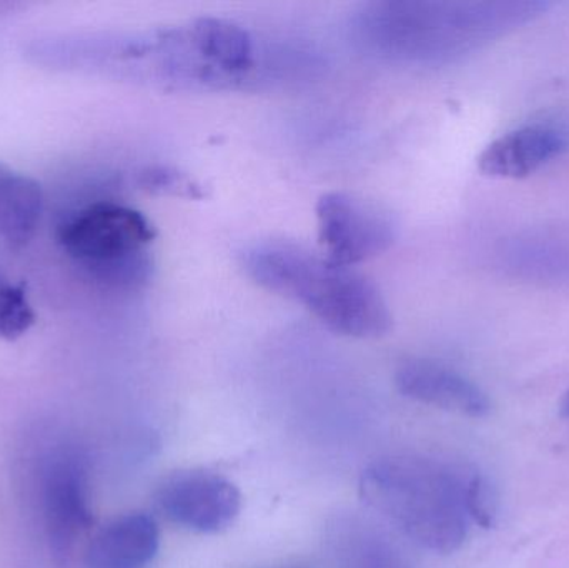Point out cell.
<instances>
[{
	"mask_svg": "<svg viewBox=\"0 0 569 568\" xmlns=\"http://www.w3.org/2000/svg\"><path fill=\"white\" fill-rule=\"evenodd\" d=\"M548 7L540 0L370 3L358 16V37L375 56L440 66L517 30Z\"/></svg>",
	"mask_w": 569,
	"mask_h": 568,
	"instance_id": "1",
	"label": "cell"
},
{
	"mask_svg": "<svg viewBox=\"0 0 569 568\" xmlns=\"http://www.w3.org/2000/svg\"><path fill=\"white\" fill-rule=\"evenodd\" d=\"M240 262L257 286L300 303L331 332L377 339L391 329L393 319L377 283L353 267L287 242L257 243Z\"/></svg>",
	"mask_w": 569,
	"mask_h": 568,
	"instance_id": "2",
	"label": "cell"
},
{
	"mask_svg": "<svg viewBox=\"0 0 569 568\" xmlns=\"http://www.w3.org/2000/svg\"><path fill=\"white\" fill-rule=\"evenodd\" d=\"M470 470L418 456H388L361 474L365 502L430 552L453 554L470 530Z\"/></svg>",
	"mask_w": 569,
	"mask_h": 568,
	"instance_id": "3",
	"label": "cell"
},
{
	"mask_svg": "<svg viewBox=\"0 0 569 568\" xmlns=\"http://www.w3.org/2000/svg\"><path fill=\"white\" fill-rule=\"evenodd\" d=\"M153 239L150 220L116 200L80 207L59 227L60 247L77 266L100 282L127 289L149 280Z\"/></svg>",
	"mask_w": 569,
	"mask_h": 568,
	"instance_id": "4",
	"label": "cell"
},
{
	"mask_svg": "<svg viewBox=\"0 0 569 568\" xmlns=\"http://www.w3.org/2000/svg\"><path fill=\"white\" fill-rule=\"evenodd\" d=\"M318 237L327 259L355 267L390 249L397 223L383 207L350 193L331 192L317 203Z\"/></svg>",
	"mask_w": 569,
	"mask_h": 568,
	"instance_id": "5",
	"label": "cell"
},
{
	"mask_svg": "<svg viewBox=\"0 0 569 568\" xmlns=\"http://www.w3.org/2000/svg\"><path fill=\"white\" fill-rule=\"evenodd\" d=\"M39 496L50 552L66 560L93 520L82 457L72 449L50 454L40 470Z\"/></svg>",
	"mask_w": 569,
	"mask_h": 568,
	"instance_id": "6",
	"label": "cell"
},
{
	"mask_svg": "<svg viewBox=\"0 0 569 568\" xmlns=\"http://www.w3.org/2000/svg\"><path fill=\"white\" fill-rule=\"evenodd\" d=\"M156 504L170 522L193 532L216 534L239 517L242 496L226 477L189 469L162 480L157 487Z\"/></svg>",
	"mask_w": 569,
	"mask_h": 568,
	"instance_id": "7",
	"label": "cell"
},
{
	"mask_svg": "<svg viewBox=\"0 0 569 568\" xmlns=\"http://www.w3.org/2000/svg\"><path fill=\"white\" fill-rule=\"evenodd\" d=\"M401 396L448 412L481 419L491 410L487 393L457 370L427 359H408L395 373Z\"/></svg>",
	"mask_w": 569,
	"mask_h": 568,
	"instance_id": "8",
	"label": "cell"
},
{
	"mask_svg": "<svg viewBox=\"0 0 569 568\" xmlns=\"http://www.w3.org/2000/svg\"><path fill=\"white\" fill-rule=\"evenodd\" d=\"M568 147L563 130L545 123L525 126L491 142L480 156V169L493 177H527Z\"/></svg>",
	"mask_w": 569,
	"mask_h": 568,
	"instance_id": "9",
	"label": "cell"
},
{
	"mask_svg": "<svg viewBox=\"0 0 569 568\" xmlns=\"http://www.w3.org/2000/svg\"><path fill=\"white\" fill-rule=\"evenodd\" d=\"M160 546L156 520L143 512L126 514L103 526L87 549V568H143Z\"/></svg>",
	"mask_w": 569,
	"mask_h": 568,
	"instance_id": "10",
	"label": "cell"
},
{
	"mask_svg": "<svg viewBox=\"0 0 569 568\" xmlns=\"http://www.w3.org/2000/svg\"><path fill=\"white\" fill-rule=\"evenodd\" d=\"M193 52L209 79H239L256 63V46L249 30L223 19H200L187 30Z\"/></svg>",
	"mask_w": 569,
	"mask_h": 568,
	"instance_id": "11",
	"label": "cell"
},
{
	"mask_svg": "<svg viewBox=\"0 0 569 568\" xmlns=\"http://www.w3.org/2000/svg\"><path fill=\"white\" fill-rule=\"evenodd\" d=\"M42 210L39 183L0 163V240L12 249L26 247L36 236Z\"/></svg>",
	"mask_w": 569,
	"mask_h": 568,
	"instance_id": "12",
	"label": "cell"
},
{
	"mask_svg": "<svg viewBox=\"0 0 569 568\" xmlns=\"http://www.w3.org/2000/svg\"><path fill=\"white\" fill-rule=\"evenodd\" d=\"M500 267L520 279L569 283V243L555 237H517L498 250Z\"/></svg>",
	"mask_w": 569,
	"mask_h": 568,
	"instance_id": "13",
	"label": "cell"
},
{
	"mask_svg": "<svg viewBox=\"0 0 569 568\" xmlns=\"http://www.w3.org/2000/svg\"><path fill=\"white\" fill-rule=\"evenodd\" d=\"M343 568H408L390 544L368 530H351L341 540Z\"/></svg>",
	"mask_w": 569,
	"mask_h": 568,
	"instance_id": "14",
	"label": "cell"
},
{
	"mask_svg": "<svg viewBox=\"0 0 569 568\" xmlns=\"http://www.w3.org/2000/svg\"><path fill=\"white\" fill-rule=\"evenodd\" d=\"M36 323L26 289L0 272V340H17Z\"/></svg>",
	"mask_w": 569,
	"mask_h": 568,
	"instance_id": "15",
	"label": "cell"
},
{
	"mask_svg": "<svg viewBox=\"0 0 569 568\" xmlns=\"http://www.w3.org/2000/svg\"><path fill=\"white\" fill-rule=\"evenodd\" d=\"M143 183L153 192L170 193L176 197H189L200 199L203 197L202 186L190 179L187 173L167 167H157L143 173Z\"/></svg>",
	"mask_w": 569,
	"mask_h": 568,
	"instance_id": "16",
	"label": "cell"
},
{
	"mask_svg": "<svg viewBox=\"0 0 569 568\" xmlns=\"http://www.w3.org/2000/svg\"><path fill=\"white\" fill-rule=\"evenodd\" d=\"M467 506L471 522L478 524L483 529H491L495 526L497 500H495L493 490L488 480L478 472H473L471 476Z\"/></svg>",
	"mask_w": 569,
	"mask_h": 568,
	"instance_id": "17",
	"label": "cell"
},
{
	"mask_svg": "<svg viewBox=\"0 0 569 568\" xmlns=\"http://www.w3.org/2000/svg\"><path fill=\"white\" fill-rule=\"evenodd\" d=\"M560 416L563 417V419H569V390L565 393L563 399H561Z\"/></svg>",
	"mask_w": 569,
	"mask_h": 568,
	"instance_id": "18",
	"label": "cell"
}]
</instances>
